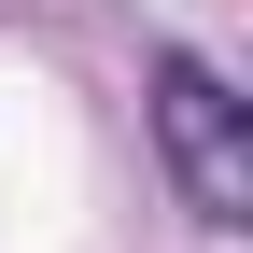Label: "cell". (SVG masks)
<instances>
[{
  "label": "cell",
  "instance_id": "cell-1",
  "mask_svg": "<svg viewBox=\"0 0 253 253\" xmlns=\"http://www.w3.org/2000/svg\"><path fill=\"white\" fill-rule=\"evenodd\" d=\"M155 155H169V183H183L197 225H253V113L183 42H155Z\"/></svg>",
  "mask_w": 253,
  "mask_h": 253
}]
</instances>
